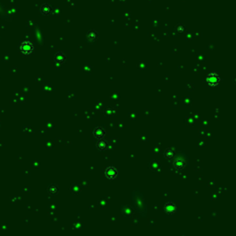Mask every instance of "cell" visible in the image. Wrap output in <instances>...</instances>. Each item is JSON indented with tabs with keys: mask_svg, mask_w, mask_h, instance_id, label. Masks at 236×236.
Instances as JSON below:
<instances>
[{
	"mask_svg": "<svg viewBox=\"0 0 236 236\" xmlns=\"http://www.w3.org/2000/svg\"><path fill=\"white\" fill-rule=\"evenodd\" d=\"M208 82L210 85H216L219 83V78H218V76L214 75V74H211V75H209L208 77Z\"/></svg>",
	"mask_w": 236,
	"mask_h": 236,
	"instance_id": "obj_1",
	"label": "cell"
}]
</instances>
